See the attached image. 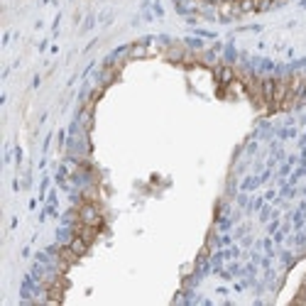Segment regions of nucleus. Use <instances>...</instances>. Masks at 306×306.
<instances>
[{
	"label": "nucleus",
	"instance_id": "6",
	"mask_svg": "<svg viewBox=\"0 0 306 306\" xmlns=\"http://www.w3.org/2000/svg\"><path fill=\"white\" fill-rule=\"evenodd\" d=\"M277 2H284V0H272V5H277Z\"/></svg>",
	"mask_w": 306,
	"mask_h": 306
},
{
	"label": "nucleus",
	"instance_id": "4",
	"mask_svg": "<svg viewBox=\"0 0 306 306\" xmlns=\"http://www.w3.org/2000/svg\"><path fill=\"white\" fill-rule=\"evenodd\" d=\"M235 5L240 7V12H255V0H235Z\"/></svg>",
	"mask_w": 306,
	"mask_h": 306
},
{
	"label": "nucleus",
	"instance_id": "2",
	"mask_svg": "<svg viewBox=\"0 0 306 306\" xmlns=\"http://www.w3.org/2000/svg\"><path fill=\"white\" fill-rule=\"evenodd\" d=\"M213 74H216V79H218L221 84H230V81L235 79V69H230V66H216Z\"/></svg>",
	"mask_w": 306,
	"mask_h": 306
},
{
	"label": "nucleus",
	"instance_id": "1",
	"mask_svg": "<svg viewBox=\"0 0 306 306\" xmlns=\"http://www.w3.org/2000/svg\"><path fill=\"white\" fill-rule=\"evenodd\" d=\"M79 252L74 250L71 245H64V248H59V260H61V270H66V267H71V265H76L79 262Z\"/></svg>",
	"mask_w": 306,
	"mask_h": 306
},
{
	"label": "nucleus",
	"instance_id": "5",
	"mask_svg": "<svg viewBox=\"0 0 306 306\" xmlns=\"http://www.w3.org/2000/svg\"><path fill=\"white\" fill-rule=\"evenodd\" d=\"M272 5V0H255V12H262Z\"/></svg>",
	"mask_w": 306,
	"mask_h": 306
},
{
	"label": "nucleus",
	"instance_id": "3",
	"mask_svg": "<svg viewBox=\"0 0 306 306\" xmlns=\"http://www.w3.org/2000/svg\"><path fill=\"white\" fill-rule=\"evenodd\" d=\"M69 245H71L74 250L79 252V255H84V252L88 250V245H91V243H86V240H84V238H81V235H74V240H71Z\"/></svg>",
	"mask_w": 306,
	"mask_h": 306
}]
</instances>
